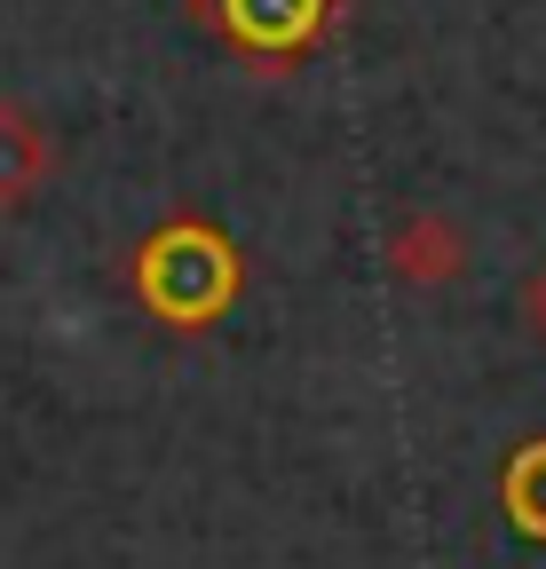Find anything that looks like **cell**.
Segmentation results:
<instances>
[{
  "instance_id": "obj_2",
  "label": "cell",
  "mask_w": 546,
  "mask_h": 569,
  "mask_svg": "<svg viewBox=\"0 0 546 569\" xmlns=\"http://www.w3.org/2000/svg\"><path fill=\"white\" fill-rule=\"evenodd\" d=\"M530 317H538V332H546V277H538V293H530Z\"/></svg>"
},
{
  "instance_id": "obj_1",
  "label": "cell",
  "mask_w": 546,
  "mask_h": 569,
  "mask_svg": "<svg viewBox=\"0 0 546 569\" xmlns=\"http://www.w3.org/2000/svg\"><path fill=\"white\" fill-rule=\"evenodd\" d=\"M507 507H515V522H523L530 538H546V443L515 459V475H507Z\"/></svg>"
}]
</instances>
